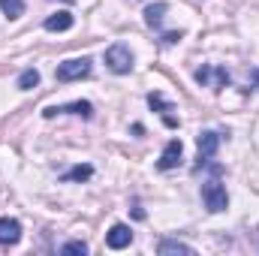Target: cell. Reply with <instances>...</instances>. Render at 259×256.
Returning <instances> with one entry per match:
<instances>
[{"label":"cell","mask_w":259,"mask_h":256,"mask_svg":"<svg viewBox=\"0 0 259 256\" xmlns=\"http://www.w3.org/2000/svg\"><path fill=\"white\" fill-rule=\"evenodd\" d=\"M202 202H205V208L211 214H220V211L229 208V193H226V187L217 178H211V181L202 184Z\"/></svg>","instance_id":"cell-1"},{"label":"cell","mask_w":259,"mask_h":256,"mask_svg":"<svg viewBox=\"0 0 259 256\" xmlns=\"http://www.w3.org/2000/svg\"><path fill=\"white\" fill-rule=\"evenodd\" d=\"M91 69H94L91 58H69L64 64H58L55 78H58V81H81V78L91 75Z\"/></svg>","instance_id":"cell-2"},{"label":"cell","mask_w":259,"mask_h":256,"mask_svg":"<svg viewBox=\"0 0 259 256\" xmlns=\"http://www.w3.org/2000/svg\"><path fill=\"white\" fill-rule=\"evenodd\" d=\"M106 66L115 75H127L130 69H133V52H130V46H124V42L109 46L106 49Z\"/></svg>","instance_id":"cell-3"},{"label":"cell","mask_w":259,"mask_h":256,"mask_svg":"<svg viewBox=\"0 0 259 256\" xmlns=\"http://www.w3.org/2000/svg\"><path fill=\"white\" fill-rule=\"evenodd\" d=\"M196 148H199V163H196V169H202L214 154H217V148H220V133H214V130H205V133H199V139H196Z\"/></svg>","instance_id":"cell-4"},{"label":"cell","mask_w":259,"mask_h":256,"mask_svg":"<svg viewBox=\"0 0 259 256\" xmlns=\"http://www.w3.org/2000/svg\"><path fill=\"white\" fill-rule=\"evenodd\" d=\"M181 157H184V145H181V139H172V142H166V148H163V154L157 160V169L169 172V169H175L181 163Z\"/></svg>","instance_id":"cell-5"},{"label":"cell","mask_w":259,"mask_h":256,"mask_svg":"<svg viewBox=\"0 0 259 256\" xmlns=\"http://www.w3.org/2000/svg\"><path fill=\"white\" fill-rule=\"evenodd\" d=\"M133 244V229H130L127 223H115L109 232H106V247L109 250H124Z\"/></svg>","instance_id":"cell-6"},{"label":"cell","mask_w":259,"mask_h":256,"mask_svg":"<svg viewBox=\"0 0 259 256\" xmlns=\"http://www.w3.org/2000/svg\"><path fill=\"white\" fill-rule=\"evenodd\" d=\"M46 118H55V115H81V118H94V106L88 100H78V103H69V106H49L42 112Z\"/></svg>","instance_id":"cell-7"},{"label":"cell","mask_w":259,"mask_h":256,"mask_svg":"<svg viewBox=\"0 0 259 256\" xmlns=\"http://www.w3.org/2000/svg\"><path fill=\"white\" fill-rule=\"evenodd\" d=\"M21 241V223L12 217H0V244H18Z\"/></svg>","instance_id":"cell-8"},{"label":"cell","mask_w":259,"mask_h":256,"mask_svg":"<svg viewBox=\"0 0 259 256\" xmlns=\"http://www.w3.org/2000/svg\"><path fill=\"white\" fill-rule=\"evenodd\" d=\"M166 12H169V3H163V0H160V3H151V6H145V24L157 30V27L163 24V15H166Z\"/></svg>","instance_id":"cell-9"},{"label":"cell","mask_w":259,"mask_h":256,"mask_svg":"<svg viewBox=\"0 0 259 256\" xmlns=\"http://www.w3.org/2000/svg\"><path fill=\"white\" fill-rule=\"evenodd\" d=\"M72 12H55V15H49L46 18V30H52V33H64L72 27Z\"/></svg>","instance_id":"cell-10"},{"label":"cell","mask_w":259,"mask_h":256,"mask_svg":"<svg viewBox=\"0 0 259 256\" xmlns=\"http://www.w3.org/2000/svg\"><path fill=\"white\" fill-rule=\"evenodd\" d=\"M91 175H94V166H91V163H78V166H72L69 172L61 175V181H64V184H69V181H88Z\"/></svg>","instance_id":"cell-11"},{"label":"cell","mask_w":259,"mask_h":256,"mask_svg":"<svg viewBox=\"0 0 259 256\" xmlns=\"http://www.w3.org/2000/svg\"><path fill=\"white\" fill-rule=\"evenodd\" d=\"M157 253H193V247H190V244H184V241H175V238H163V241H160V244H157Z\"/></svg>","instance_id":"cell-12"},{"label":"cell","mask_w":259,"mask_h":256,"mask_svg":"<svg viewBox=\"0 0 259 256\" xmlns=\"http://www.w3.org/2000/svg\"><path fill=\"white\" fill-rule=\"evenodd\" d=\"M0 9L6 18H21L24 15V0H0Z\"/></svg>","instance_id":"cell-13"},{"label":"cell","mask_w":259,"mask_h":256,"mask_svg":"<svg viewBox=\"0 0 259 256\" xmlns=\"http://www.w3.org/2000/svg\"><path fill=\"white\" fill-rule=\"evenodd\" d=\"M39 84V72L36 69H24L21 75H18V88L21 91H30V88H36Z\"/></svg>","instance_id":"cell-14"},{"label":"cell","mask_w":259,"mask_h":256,"mask_svg":"<svg viewBox=\"0 0 259 256\" xmlns=\"http://www.w3.org/2000/svg\"><path fill=\"white\" fill-rule=\"evenodd\" d=\"M211 78H214V91H223V88L229 84V72H226L223 66H214V75H211Z\"/></svg>","instance_id":"cell-15"},{"label":"cell","mask_w":259,"mask_h":256,"mask_svg":"<svg viewBox=\"0 0 259 256\" xmlns=\"http://www.w3.org/2000/svg\"><path fill=\"white\" fill-rule=\"evenodd\" d=\"M148 106L157 109V112H172V103H166L160 94H151V97H148Z\"/></svg>","instance_id":"cell-16"},{"label":"cell","mask_w":259,"mask_h":256,"mask_svg":"<svg viewBox=\"0 0 259 256\" xmlns=\"http://www.w3.org/2000/svg\"><path fill=\"white\" fill-rule=\"evenodd\" d=\"M61 253H88V244L84 241H66V244H61Z\"/></svg>","instance_id":"cell-17"},{"label":"cell","mask_w":259,"mask_h":256,"mask_svg":"<svg viewBox=\"0 0 259 256\" xmlns=\"http://www.w3.org/2000/svg\"><path fill=\"white\" fill-rule=\"evenodd\" d=\"M211 75H214V66H199L196 69V81L205 88V84H211Z\"/></svg>","instance_id":"cell-18"},{"label":"cell","mask_w":259,"mask_h":256,"mask_svg":"<svg viewBox=\"0 0 259 256\" xmlns=\"http://www.w3.org/2000/svg\"><path fill=\"white\" fill-rule=\"evenodd\" d=\"M184 39V30H169V33H163V42L166 46H175V42H181Z\"/></svg>","instance_id":"cell-19"},{"label":"cell","mask_w":259,"mask_h":256,"mask_svg":"<svg viewBox=\"0 0 259 256\" xmlns=\"http://www.w3.org/2000/svg\"><path fill=\"white\" fill-rule=\"evenodd\" d=\"M64 3H75V0H64Z\"/></svg>","instance_id":"cell-20"}]
</instances>
